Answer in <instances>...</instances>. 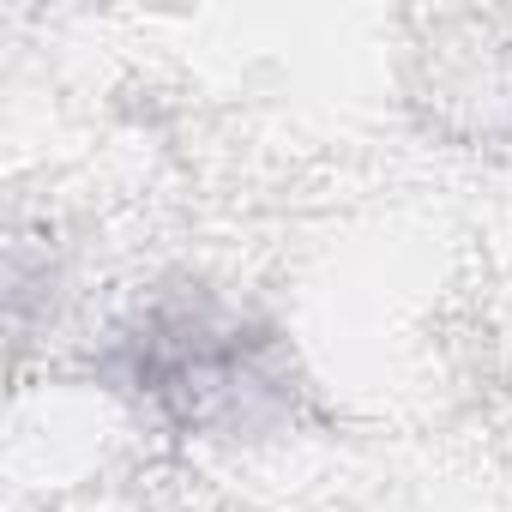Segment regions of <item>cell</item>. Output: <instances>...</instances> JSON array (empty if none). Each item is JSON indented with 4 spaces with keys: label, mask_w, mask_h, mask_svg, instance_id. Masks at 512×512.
Listing matches in <instances>:
<instances>
[{
    "label": "cell",
    "mask_w": 512,
    "mask_h": 512,
    "mask_svg": "<svg viewBox=\"0 0 512 512\" xmlns=\"http://www.w3.org/2000/svg\"><path fill=\"white\" fill-rule=\"evenodd\" d=\"M103 374L157 422L205 440L266 434L296 410V362L284 332L211 296H181L139 314L103 356Z\"/></svg>",
    "instance_id": "obj_1"
}]
</instances>
